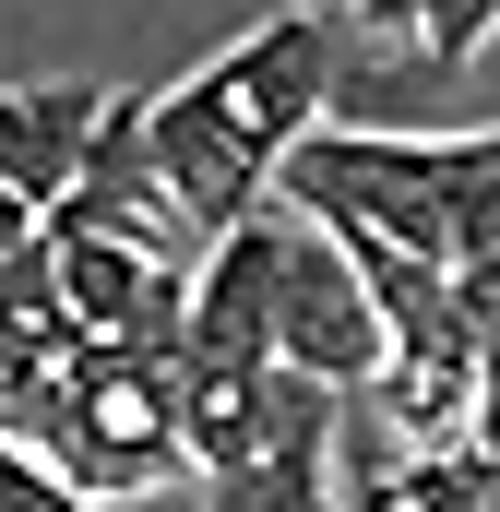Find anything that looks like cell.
I'll use <instances>...</instances> for the list:
<instances>
[{
	"mask_svg": "<svg viewBox=\"0 0 500 512\" xmlns=\"http://www.w3.org/2000/svg\"><path fill=\"white\" fill-rule=\"evenodd\" d=\"M489 453H500V441H489Z\"/></svg>",
	"mask_w": 500,
	"mask_h": 512,
	"instance_id": "8fae6325",
	"label": "cell"
},
{
	"mask_svg": "<svg viewBox=\"0 0 500 512\" xmlns=\"http://www.w3.org/2000/svg\"><path fill=\"white\" fill-rule=\"evenodd\" d=\"M370 36H405V72H453L500 36V0H358Z\"/></svg>",
	"mask_w": 500,
	"mask_h": 512,
	"instance_id": "52a82bcc",
	"label": "cell"
},
{
	"mask_svg": "<svg viewBox=\"0 0 500 512\" xmlns=\"http://www.w3.org/2000/svg\"><path fill=\"white\" fill-rule=\"evenodd\" d=\"M274 191L298 203V215H322L346 251H405V262H441L465 251V227L500 203V131H441V143H417V131H310L286 167H274Z\"/></svg>",
	"mask_w": 500,
	"mask_h": 512,
	"instance_id": "6da1fadb",
	"label": "cell"
},
{
	"mask_svg": "<svg viewBox=\"0 0 500 512\" xmlns=\"http://www.w3.org/2000/svg\"><path fill=\"white\" fill-rule=\"evenodd\" d=\"M334 441H346V393L322 382H274V417H262V441H250L227 477H203V501L215 512H334Z\"/></svg>",
	"mask_w": 500,
	"mask_h": 512,
	"instance_id": "5b68a950",
	"label": "cell"
},
{
	"mask_svg": "<svg viewBox=\"0 0 500 512\" xmlns=\"http://www.w3.org/2000/svg\"><path fill=\"white\" fill-rule=\"evenodd\" d=\"M191 96L239 131L262 167H286L322 131V108H334V12H262L227 60L191 72Z\"/></svg>",
	"mask_w": 500,
	"mask_h": 512,
	"instance_id": "3957f363",
	"label": "cell"
},
{
	"mask_svg": "<svg viewBox=\"0 0 500 512\" xmlns=\"http://www.w3.org/2000/svg\"><path fill=\"white\" fill-rule=\"evenodd\" d=\"M453 298H465V322H477V334L500 322V203L465 227V251H453Z\"/></svg>",
	"mask_w": 500,
	"mask_h": 512,
	"instance_id": "ba28073f",
	"label": "cell"
},
{
	"mask_svg": "<svg viewBox=\"0 0 500 512\" xmlns=\"http://www.w3.org/2000/svg\"><path fill=\"white\" fill-rule=\"evenodd\" d=\"M0 512H108V501H84L72 477H48L36 453H12V441H0Z\"/></svg>",
	"mask_w": 500,
	"mask_h": 512,
	"instance_id": "9c48e42d",
	"label": "cell"
},
{
	"mask_svg": "<svg viewBox=\"0 0 500 512\" xmlns=\"http://www.w3.org/2000/svg\"><path fill=\"white\" fill-rule=\"evenodd\" d=\"M36 239H48V215H36L24 191H0V262H12V251H36Z\"/></svg>",
	"mask_w": 500,
	"mask_h": 512,
	"instance_id": "30bf717a",
	"label": "cell"
},
{
	"mask_svg": "<svg viewBox=\"0 0 500 512\" xmlns=\"http://www.w3.org/2000/svg\"><path fill=\"white\" fill-rule=\"evenodd\" d=\"M381 358H393V334H381L370 274L346 262V239L322 215H298L274 191V370H298L322 393H370Z\"/></svg>",
	"mask_w": 500,
	"mask_h": 512,
	"instance_id": "7a4b0ae2",
	"label": "cell"
},
{
	"mask_svg": "<svg viewBox=\"0 0 500 512\" xmlns=\"http://www.w3.org/2000/svg\"><path fill=\"white\" fill-rule=\"evenodd\" d=\"M143 155H155V179H167V203L203 227V239H227V227H250L262 203H274V167L250 155L239 131L215 120L191 84H167V96H143Z\"/></svg>",
	"mask_w": 500,
	"mask_h": 512,
	"instance_id": "277c9868",
	"label": "cell"
},
{
	"mask_svg": "<svg viewBox=\"0 0 500 512\" xmlns=\"http://www.w3.org/2000/svg\"><path fill=\"white\" fill-rule=\"evenodd\" d=\"M108 108H120V84H12L0 96V191L60 215L84 155H96V131H108Z\"/></svg>",
	"mask_w": 500,
	"mask_h": 512,
	"instance_id": "8992f818",
	"label": "cell"
}]
</instances>
